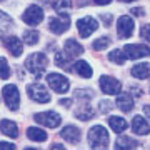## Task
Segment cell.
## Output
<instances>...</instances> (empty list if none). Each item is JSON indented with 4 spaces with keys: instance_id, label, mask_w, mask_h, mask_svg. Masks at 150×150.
Returning <instances> with one entry per match:
<instances>
[{
    "instance_id": "cell-26",
    "label": "cell",
    "mask_w": 150,
    "mask_h": 150,
    "mask_svg": "<svg viewBox=\"0 0 150 150\" xmlns=\"http://www.w3.org/2000/svg\"><path fill=\"white\" fill-rule=\"evenodd\" d=\"M23 42L27 43V45H35L38 42V32H35V30H27V32L23 33Z\"/></svg>"
},
{
    "instance_id": "cell-35",
    "label": "cell",
    "mask_w": 150,
    "mask_h": 150,
    "mask_svg": "<svg viewBox=\"0 0 150 150\" xmlns=\"http://www.w3.org/2000/svg\"><path fill=\"white\" fill-rule=\"evenodd\" d=\"M95 4H98V5H107V4H110L112 0H93Z\"/></svg>"
},
{
    "instance_id": "cell-40",
    "label": "cell",
    "mask_w": 150,
    "mask_h": 150,
    "mask_svg": "<svg viewBox=\"0 0 150 150\" xmlns=\"http://www.w3.org/2000/svg\"><path fill=\"white\" fill-rule=\"evenodd\" d=\"M123 2H134V0H123Z\"/></svg>"
},
{
    "instance_id": "cell-22",
    "label": "cell",
    "mask_w": 150,
    "mask_h": 150,
    "mask_svg": "<svg viewBox=\"0 0 150 150\" xmlns=\"http://www.w3.org/2000/svg\"><path fill=\"white\" fill-rule=\"evenodd\" d=\"M75 117L79 118V120L87 122V120H90V118L95 117V112H93L88 105H82V107H79L77 110H75Z\"/></svg>"
},
{
    "instance_id": "cell-2",
    "label": "cell",
    "mask_w": 150,
    "mask_h": 150,
    "mask_svg": "<svg viewBox=\"0 0 150 150\" xmlns=\"http://www.w3.org/2000/svg\"><path fill=\"white\" fill-rule=\"evenodd\" d=\"M47 65H48V59H47V55L42 54V52L32 54L27 59V62H25V67H27L33 75H37V77H40L42 72H45Z\"/></svg>"
},
{
    "instance_id": "cell-33",
    "label": "cell",
    "mask_w": 150,
    "mask_h": 150,
    "mask_svg": "<svg viewBox=\"0 0 150 150\" xmlns=\"http://www.w3.org/2000/svg\"><path fill=\"white\" fill-rule=\"evenodd\" d=\"M102 18H103V23H105L107 27L110 25V23H112V15H108V13H107V15H103Z\"/></svg>"
},
{
    "instance_id": "cell-14",
    "label": "cell",
    "mask_w": 150,
    "mask_h": 150,
    "mask_svg": "<svg viewBox=\"0 0 150 150\" xmlns=\"http://www.w3.org/2000/svg\"><path fill=\"white\" fill-rule=\"evenodd\" d=\"M4 43H5V47L8 48V52H10L13 57H20V55H22L23 47H22L20 38H17V37H5V38H4Z\"/></svg>"
},
{
    "instance_id": "cell-25",
    "label": "cell",
    "mask_w": 150,
    "mask_h": 150,
    "mask_svg": "<svg viewBox=\"0 0 150 150\" xmlns=\"http://www.w3.org/2000/svg\"><path fill=\"white\" fill-rule=\"evenodd\" d=\"M54 8L59 13H65V12H69L72 8V0H55Z\"/></svg>"
},
{
    "instance_id": "cell-11",
    "label": "cell",
    "mask_w": 150,
    "mask_h": 150,
    "mask_svg": "<svg viewBox=\"0 0 150 150\" xmlns=\"http://www.w3.org/2000/svg\"><path fill=\"white\" fill-rule=\"evenodd\" d=\"M70 27V20L67 17H50L48 20V28L54 33H64Z\"/></svg>"
},
{
    "instance_id": "cell-23",
    "label": "cell",
    "mask_w": 150,
    "mask_h": 150,
    "mask_svg": "<svg viewBox=\"0 0 150 150\" xmlns=\"http://www.w3.org/2000/svg\"><path fill=\"white\" fill-rule=\"evenodd\" d=\"M115 147L117 149H137V147H140V144L137 140L130 139V137H120L115 142Z\"/></svg>"
},
{
    "instance_id": "cell-34",
    "label": "cell",
    "mask_w": 150,
    "mask_h": 150,
    "mask_svg": "<svg viewBox=\"0 0 150 150\" xmlns=\"http://www.w3.org/2000/svg\"><path fill=\"white\" fill-rule=\"evenodd\" d=\"M0 149H15V145L7 144V142H0Z\"/></svg>"
},
{
    "instance_id": "cell-4",
    "label": "cell",
    "mask_w": 150,
    "mask_h": 150,
    "mask_svg": "<svg viewBox=\"0 0 150 150\" xmlns=\"http://www.w3.org/2000/svg\"><path fill=\"white\" fill-rule=\"evenodd\" d=\"M2 93H4L7 107L10 108L12 112L18 110V107H20V93H18V88L15 85H5Z\"/></svg>"
},
{
    "instance_id": "cell-20",
    "label": "cell",
    "mask_w": 150,
    "mask_h": 150,
    "mask_svg": "<svg viewBox=\"0 0 150 150\" xmlns=\"http://www.w3.org/2000/svg\"><path fill=\"white\" fill-rule=\"evenodd\" d=\"M108 125H110V129H112L115 134H122V132H125L127 127H129V123L120 117H110L108 118Z\"/></svg>"
},
{
    "instance_id": "cell-41",
    "label": "cell",
    "mask_w": 150,
    "mask_h": 150,
    "mask_svg": "<svg viewBox=\"0 0 150 150\" xmlns=\"http://www.w3.org/2000/svg\"><path fill=\"white\" fill-rule=\"evenodd\" d=\"M0 2H2V0H0Z\"/></svg>"
},
{
    "instance_id": "cell-13",
    "label": "cell",
    "mask_w": 150,
    "mask_h": 150,
    "mask_svg": "<svg viewBox=\"0 0 150 150\" xmlns=\"http://www.w3.org/2000/svg\"><path fill=\"white\" fill-rule=\"evenodd\" d=\"M132 130H134L137 135H147V134H150V125L144 117L137 115V117H134V120H132Z\"/></svg>"
},
{
    "instance_id": "cell-1",
    "label": "cell",
    "mask_w": 150,
    "mask_h": 150,
    "mask_svg": "<svg viewBox=\"0 0 150 150\" xmlns=\"http://www.w3.org/2000/svg\"><path fill=\"white\" fill-rule=\"evenodd\" d=\"M88 142L93 149H107L108 147V134L102 125H95L88 130Z\"/></svg>"
},
{
    "instance_id": "cell-28",
    "label": "cell",
    "mask_w": 150,
    "mask_h": 150,
    "mask_svg": "<svg viewBox=\"0 0 150 150\" xmlns=\"http://www.w3.org/2000/svg\"><path fill=\"white\" fill-rule=\"evenodd\" d=\"M108 59L112 60V62H115V64H118V65H122L123 62H125V54H122V50H112L110 52V55H108Z\"/></svg>"
},
{
    "instance_id": "cell-29",
    "label": "cell",
    "mask_w": 150,
    "mask_h": 150,
    "mask_svg": "<svg viewBox=\"0 0 150 150\" xmlns=\"http://www.w3.org/2000/svg\"><path fill=\"white\" fill-rule=\"evenodd\" d=\"M10 77V67L4 57H0V79H8Z\"/></svg>"
},
{
    "instance_id": "cell-5",
    "label": "cell",
    "mask_w": 150,
    "mask_h": 150,
    "mask_svg": "<svg viewBox=\"0 0 150 150\" xmlns=\"http://www.w3.org/2000/svg\"><path fill=\"white\" fill-rule=\"evenodd\" d=\"M47 83L52 87L57 93H65V92H69V88H70L69 80L60 74H48L47 75Z\"/></svg>"
},
{
    "instance_id": "cell-21",
    "label": "cell",
    "mask_w": 150,
    "mask_h": 150,
    "mask_svg": "<svg viewBox=\"0 0 150 150\" xmlns=\"http://www.w3.org/2000/svg\"><path fill=\"white\" fill-rule=\"evenodd\" d=\"M132 75L135 79H149L150 77V64H137L132 69Z\"/></svg>"
},
{
    "instance_id": "cell-19",
    "label": "cell",
    "mask_w": 150,
    "mask_h": 150,
    "mask_svg": "<svg viewBox=\"0 0 150 150\" xmlns=\"http://www.w3.org/2000/svg\"><path fill=\"white\" fill-rule=\"evenodd\" d=\"M117 107L122 110V112H130L134 108V98L129 93H120L117 98Z\"/></svg>"
},
{
    "instance_id": "cell-24",
    "label": "cell",
    "mask_w": 150,
    "mask_h": 150,
    "mask_svg": "<svg viewBox=\"0 0 150 150\" xmlns=\"http://www.w3.org/2000/svg\"><path fill=\"white\" fill-rule=\"evenodd\" d=\"M27 135H28V139L33 140V142H43V140H47V134L43 130L37 129V127H30L27 130Z\"/></svg>"
},
{
    "instance_id": "cell-15",
    "label": "cell",
    "mask_w": 150,
    "mask_h": 150,
    "mask_svg": "<svg viewBox=\"0 0 150 150\" xmlns=\"http://www.w3.org/2000/svg\"><path fill=\"white\" fill-rule=\"evenodd\" d=\"M65 54L69 55L70 59H74V57H79V55H82V52H83V48H82V45L77 40H74V38H70V40H67L65 42Z\"/></svg>"
},
{
    "instance_id": "cell-16",
    "label": "cell",
    "mask_w": 150,
    "mask_h": 150,
    "mask_svg": "<svg viewBox=\"0 0 150 150\" xmlns=\"http://www.w3.org/2000/svg\"><path fill=\"white\" fill-rule=\"evenodd\" d=\"M72 70L77 72V74L80 75V77H83V79H90L92 77V67L87 64L85 60H77L74 64V67H72Z\"/></svg>"
},
{
    "instance_id": "cell-10",
    "label": "cell",
    "mask_w": 150,
    "mask_h": 150,
    "mask_svg": "<svg viewBox=\"0 0 150 150\" xmlns=\"http://www.w3.org/2000/svg\"><path fill=\"white\" fill-rule=\"evenodd\" d=\"M97 27H98V23L92 17H85V18H80V20L77 22V28H79L80 37H88V35H92L97 30Z\"/></svg>"
},
{
    "instance_id": "cell-6",
    "label": "cell",
    "mask_w": 150,
    "mask_h": 150,
    "mask_svg": "<svg viewBox=\"0 0 150 150\" xmlns=\"http://www.w3.org/2000/svg\"><path fill=\"white\" fill-rule=\"evenodd\" d=\"M35 122L45 127H50V129H55L57 125H60L62 117L57 112H40L35 115Z\"/></svg>"
},
{
    "instance_id": "cell-7",
    "label": "cell",
    "mask_w": 150,
    "mask_h": 150,
    "mask_svg": "<svg viewBox=\"0 0 150 150\" xmlns=\"http://www.w3.org/2000/svg\"><path fill=\"white\" fill-rule=\"evenodd\" d=\"M100 88H102L103 93H107V95H115L120 92L122 85H120V82L117 79H113L110 75H102L100 77Z\"/></svg>"
},
{
    "instance_id": "cell-32",
    "label": "cell",
    "mask_w": 150,
    "mask_h": 150,
    "mask_svg": "<svg viewBox=\"0 0 150 150\" xmlns=\"http://www.w3.org/2000/svg\"><path fill=\"white\" fill-rule=\"evenodd\" d=\"M140 37L144 38V40H147V42H150V25L147 23V25H142V28H140Z\"/></svg>"
},
{
    "instance_id": "cell-17",
    "label": "cell",
    "mask_w": 150,
    "mask_h": 150,
    "mask_svg": "<svg viewBox=\"0 0 150 150\" xmlns=\"http://www.w3.org/2000/svg\"><path fill=\"white\" fill-rule=\"evenodd\" d=\"M60 135H62L67 142H70V144H77L79 139H80V130L72 127V125H67V127L60 132Z\"/></svg>"
},
{
    "instance_id": "cell-12",
    "label": "cell",
    "mask_w": 150,
    "mask_h": 150,
    "mask_svg": "<svg viewBox=\"0 0 150 150\" xmlns=\"http://www.w3.org/2000/svg\"><path fill=\"white\" fill-rule=\"evenodd\" d=\"M117 32L122 38H127L134 32V20L130 17H120L117 22Z\"/></svg>"
},
{
    "instance_id": "cell-30",
    "label": "cell",
    "mask_w": 150,
    "mask_h": 150,
    "mask_svg": "<svg viewBox=\"0 0 150 150\" xmlns=\"http://www.w3.org/2000/svg\"><path fill=\"white\" fill-rule=\"evenodd\" d=\"M12 27V18L0 10V30H8Z\"/></svg>"
},
{
    "instance_id": "cell-38",
    "label": "cell",
    "mask_w": 150,
    "mask_h": 150,
    "mask_svg": "<svg viewBox=\"0 0 150 150\" xmlns=\"http://www.w3.org/2000/svg\"><path fill=\"white\" fill-rule=\"evenodd\" d=\"M144 112L147 113V117L150 118V105H145V107H144Z\"/></svg>"
},
{
    "instance_id": "cell-3",
    "label": "cell",
    "mask_w": 150,
    "mask_h": 150,
    "mask_svg": "<svg viewBox=\"0 0 150 150\" xmlns=\"http://www.w3.org/2000/svg\"><path fill=\"white\" fill-rule=\"evenodd\" d=\"M27 92H28V97L38 103H47L52 100L48 88L45 85H42V83H30L27 87Z\"/></svg>"
},
{
    "instance_id": "cell-39",
    "label": "cell",
    "mask_w": 150,
    "mask_h": 150,
    "mask_svg": "<svg viewBox=\"0 0 150 150\" xmlns=\"http://www.w3.org/2000/svg\"><path fill=\"white\" fill-rule=\"evenodd\" d=\"M54 149H64V145H62V144H55Z\"/></svg>"
},
{
    "instance_id": "cell-36",
    "label": "cell",
    "mask_w": 150,
    "mask_h": 150,
    "mask_svg": "<svg viewBox=\"0 0 150 150\" xmlns=\"http://www.w3.org/2000/svg\"><path fill=\"white\" fill-rule=\"evenodd\" d=\"M70 103H72V100H69V98H62L60 100V105H65V107H69Z\"/></svg>"
},
{
    "instance_id": "cell-18",
    "label": "cell",
    "mask_w": 150,
    "mask_h": 150,
    "mask_svg": "<svg viewBox=\"0 0 150 150\" xmlns=\"http://www.w3.org/2000/svg\"><path fill=\"white\" fill-rule=\"evenodd\" d=\"M0 130H2V134H4V135H8L10 139H15L17 135H18V129H17L15 122L7 120V118L0 122Z\"/></svg>"
},
{
    "instance_id": "cell-9",
    "label": "cell",
    "mask_w": 150,
    "mask_h": 150,
    "mask_svg": "<svg viewBox=\"0 0 150 150\" xmlns=\"http://www.w3.org/2000/svg\"><path fill=\"white\" fill-rule=\"evenodd\" d=\"M123 54L129 60H137V59H142V57H147L150 54V48L147 45H125L123 48Z\"/></svg>"
},
{
    "instance_id": "cell-27",
    "label": "cell",
    "mask_w": 150,
    "mask_h": 150,
    "mask_svg": "<svg viewBox=\"0 0 150 150\" xmlns=\"http://www.w3.org/2000/svg\"><path fill=\"white\" fill-rule=\"evenodd\" d=\"M92 45H93V50H97V52H100V50H105V48L110 45V38H107V37L97 38L95 42L92 43Z\"/></svg>"
},
{
    "instance_id": "cell-31",
    "label": "cell",
    "mask_w": 150,
    "mask_h": 150,
    "mask_svg": "<svg viewBox=\"0 0 150 150\" xmlns=\"http://www.w3.org/2000/svg\"><path fill=\"white\" fill-rule=\"evenodd\" d=\"M75 97L77 98H82V100H90L92 97H93V92L92 90H75Z\"/></svg>"
},
{
    "instance_id": "cell-8",
    "label": "cell",
    "mask_w": 150,
    "mask_h": 150,
    "mask_svg": "<svg viewBox=\"0 0 150 150\" xmlns=\"http://www.w3.org/2000/svg\"><path fill=\"white\" fill-rule=\"evenodd\" d=\"M22 18H23V22L27 25H38L43 18V10L38 5H30L27 10L23 12Z\"/></svg>"
},
{
    "instance_id": "cell-37",
    "label": "cell",
    "mask_w": 150,
    "mask_h": 150,
    "mask_svg": "<svg viewBox=\"0 0 150 150\" xmlns=\"http://www.w3.org/2000/svg\"><path fill=\"white\" fill-rule=\"evenodd\" d=\"M132 13H134V15H144V10H142V8H134Z\"/></svg>"
}]
</instances>
